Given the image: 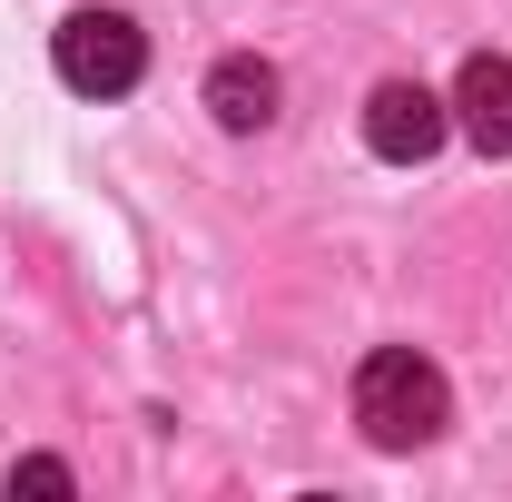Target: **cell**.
<instances>
[{
    "label": "cell",
    "instance_id": "cell-1",
    "mask_svg": "<svg viewBox=\"0 0 512 502\" xmlns=\"http://www.w3.org/2000/svg\"><path fill=\"white\" fill-rule=\"evenodd\" d=\"M453 414L444 394V365L434 355H414V345H375L365 365H355V424L375 453H414V443H434Z\"/></svg>",
    "mask_w": 512,
    "mask_h": 502
},
{
    "label": "cell",
    "instance_id": "cell-2",
    "mask_svg": "<svg viewBox=\"0 0 512 502\" xmlns=\"http://www.w3.org/2000/svg\"><path fill=\"white\" fill-rule=\"evenodd\" d=\"M50 60H60V79L79 99H119V89H138V69H148V40H138L128 10H69Z\"/></svg>",
    "mask_w": 512,
    "mask_h": 502
},
{
    "label": "cell",
    "instance_id": "cell-3",
    "mask_svg": "<svg viewBox=\"0 0 512 502\" xmlns=\"http://www.w3.org/2000/svg\"><path fill=\"white\" fill-rule=\"evenodd\" d=\"M444 128H453V109L424 89V79H384L375 99H365V148H375V158H394V168L434 158V148H444Z\"/></svg>",
    "mask_w": 512,
    "mask_h": 502
},
{
    "label": "cell",
    "instance_id": "cell-4",
    "mask_svg": "<svg viewBox=\"0 0 512 502\" xmlns=\"http://www.w3.org/2000/svg\"><path fill=\"white\" fill-rule=\"evenodd\" d=\"M453 128L483 148V158H512V60H493V50H473V60L453 69Z\"/></svg>",
    "mask_w": 512,
    "mask_h": 502
},
{
    "label": "cell",
    "instance_id": "cell-5",
    "mask_svg": "<svg viewBox=\"0 0 512 502\" xmlns=\"http://www.w3.org/2000/svg\"><path fill=\"white\" fill-rule=\"evenodd\" d=\"M207 109H217V128H237V138L266 128V119H276V69L247 60V50H237V60H217V69H207Z\"/></svg>",
    "mask_w": 512,
    "mask_h": 502
},
{
    "label": "cell",
    "instance_id": "cell-6",
    "mask_svg": "<svg viewBox=\"0 0 512 502\" xmlns=\"http://www.w3.org/2000/svg\"><path fill=\"white\" fill-rule=\"evenodd\" d=\"M10 483H30V493H69V463H50V453H30Z\"/></svg>",
    "mask_w": 512,
    "mask_h": 502
}]
</instances>
